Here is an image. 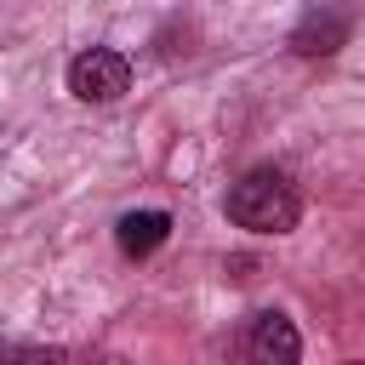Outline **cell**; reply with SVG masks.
Segmentation results:
<instances>
[{
  "instance_id": "1",
  "label": "cell",
  "mask_w": 365,
  "mask_h": 365,
  "mask_svg": "<svg viewBox=\"0 0 365 365\" xmlns=\"http://www.w3.org/2000/svg\"><path fill=\"white\" fill-rule=\"evenodd\" d=\"M222 211H228L234 228H251V234H291L297 217H302V194H297V182H291L285 171L257 165V171H245V177L228 188Z\"/></svg>"
},
{
  "instance_id": "2",
  "label": "cell",
  "mask_w": 365,
  "mask_h": 365,
  "mask_svg": "<svg viewBox=\"0 0 365 365\" xmlns=\"http://www.w3.org/2000/svg\"><path fill=\"white\" fill-rule=\"evenodd\" d=\"M68 91H74L80 103H120V97L131 91V63H125V51H114V46L80 51V57L68 63Z\"/></svg>"
},
{
  "instance_id": "3",
  "label": "cell",
  "mask_w": 365,
  "mask_h": 365,
  "mask_svg": "<svg viewBox=\"0 0 365 365\" xmlns=\"http://www.w3.org/2000/svg\"><path fill=\"white\" fill-rule=\"evenodd\" d=\"M245 354L262 359V365H291V359H302V336L279 308H262L245 325Z\"/></svg>"
},
{
  "instance_id": "4",
  "label": "cell",
  "mask_w": 365,
  "mask_h": 365,
  "mask_svg": "<svg viewBox=\"0 0 365 365\" xmlns=\"http://www.w3.org/2000/svg\"><path fill=\"white\" fill-rule=\"evenodd\" d=\"M348 11L342 6H331V0H319L297 29H291V51L297 57H331V51H342L348 46Z\"/></svg>"
},
{
  "instance_id": "5",
  "label": "cell",
  "mask_w": 365,
  "mask_h": 365,
  "mask_svg": "<svg viewBox=\"0 0 365 365\" xmlns=\"http://www.w3.org/2000/svg\"><path fill=\"white\" fill-rule=\"evenodd\" d=\"M114 240H120L125 257H154V251L171 240V217H165V211H125V217L114 222Z\"/></svg>"
}]
</instances>
